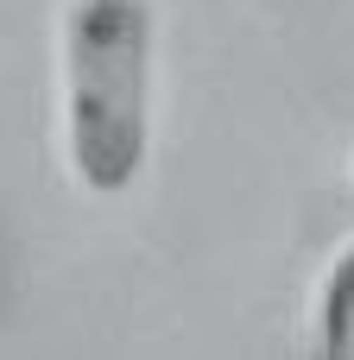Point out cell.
Masks as SVG:
<instances>
[{
  "mask_svg": "<svg viewBox=\"0 0 354 360\" xmlns=\"http://www.w3.org/2000/svg\"><path fill=\"white\" fill-rule=\"evenodd\" d=\"M152 0H63L57 19V127L63 165L89 196H127L152 158Z\"/></svg>",
  "mask_w": 354,
  "mask_h": 360,
  "instance_id": "obj_1",
  "label": "cell"
},
{
  "mask_svg": "<svg viewBox=\"0 0 354 360\" xmlns=\"http://www.w3.org/2000/svg\"><path fill=\"white\" fill-rule=\"evenodd\" d=\"M317 360H354V240L329 253L323 278H317Z\"/></svg>",
  "mask_w": 354,
  "mask_h": 360,
  "instance_id": "obj_2",
  "label": "cell"
},
{
  "mask_svg": "<svg viewBox=\"0 0 354 360\" xmlns=\"http://www.w3.org/2000/svg\"><path fill=\"white\" fill-rule=\"evenodd\" d=\"M348 177H354V152H348Z\"/></svg>",
  "mask_w": 354,
  "mask_h": 360,
  "instance_id": "obj_3",
  "label": "cell"
}]
</instances>
